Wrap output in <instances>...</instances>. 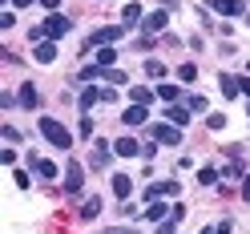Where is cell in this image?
Here are the masks:
<instances>
[{
    "label": "cell",
    "instance_id": "obj_1",
    "mask_svg": "<svg viewBox=\"0 0 250 234\" xmlns=\"http://www.w3.org/2000/svg\"><path fill=\"white\" fill-rule=\"evenodd\" d=\"M69 28H73V21H65L61 12H49V17H44V24L33 28V41H37V44H41V41H57V37H65Z\"/></svg>",
    "mask_w": 250,
    "mask_h": 234
},
{
    "label": "cell",
    "instance_id": "obj_2",
    "mask_svg": "<svg viewBox=\"0 0 250 234\" xmlns=\"http://www.w3.org/2000/svg\"><path fill=\"white\" fill-rule=\"evenodd\" d=\"M37 126H41V133H44V137H49V142H53L57 149H73V133H69L65 126H61V121H57V117H41V121H37Z\"/></svg>",
    "mask_w": 250,
    "mask_h": 234
},
{
    "label": "cell",
    "instance_id": "obj_3",
    "mask_svg": "<svg viewBox=\"0 0 250 234\" xmlns=\"http://www.w3.org/2000/svg\"><path fill=\"white\" fill-rule=\"evenodd\" d=\"M153 142H162V146H182V129L178 126H153Z\"/></svg>",
    "mask_w": 250,
    "mask_h": 234
},
{
    "label": "cell",
    "instance_id": "obj_4",
    "mask_svg": "<svg viewBox=\"0 0 250 234\" xmlns=\"http://www.w3.org/2000/svg\"><path fill=\"white\" fill-rule=\"evenodd\" d=\"M81 178H85L81 162H69V166H65V190H69V194H77V190H81Z\"/></svg>",
    "mask_w": 250,
    "mask_h": 234
},
{
    "label": "cell",
    "instance_id": "obj_5",
    "mask_svg": "<svg viewBox=\"0 0 250 234\" xmlns=\"http://www.w3.org/2000/svg\"><path fill=\"white\" fill-rule=\"evenodd\" d=\"M121 33H125V24H109V28H97V33L89 37V44H113Z\"/></svg>",
    "mask_w": 250,
    "mask_h": 234
},
{
    "label": "cell",
    "instance_id": "obj_6",
    "mask_svg": "<svg viewBox=\"0 0 250 234\" xmlns=\"http://www.w3.org/2000/svg\"><path fill=\"white\" fill-rule=\"evenodd\" d=\"M210 8H214V12H222V17H242V12H246L242 0H210Z\"/></svg>",
    "mask_w": 250,
    "mask_h": 234
},
{
    "label": "cell",
    "instance_id": "obj_7",
    "mask_svg": "<svg viewBox=\"0 0 250 234\" xmlns=\"http://www.w3.org/2000/svg\"><path fill=\"white\" fill-rule=\"evenodd\" d=\"M33 57L41 61V65H53V61H57V44H53V41H41V44H33Z\"/></svg>",
    "mask_w": 250,
    "mask_h": 234
},
{
    "label": "cell",
    "instance_id": "obj_8",
    "mask_svg": "<svg viewBox=\"0 0 250 234\" xmlns=\"http://www.w3.org/2000/svg\"><path fill=\"white\" fill-rule=\"evenodd\" d=\"M121 121H125V126H146L149 113H146V105H129V109L121 113Z\"/></svg>",
    "mask_w": 250,
    "mask_h": 234
},
{
    "label": "cell",
    "instance_id": "obj_9",
    "mask_svg": "<svg viewBox=\"0 0 250 234\" xmlns=\"http://www.w3.org/2000/svg\"><path fill=\"white\" fill-rule=\"evenodd\" d=\"M142 24H146V33H162V28L169 24V12L158 8V12H149V21H142Z\"/></svg>",
    "mask_w": 250,
    "mask_h": 234
},
{
    "label": "cell",
    "instance_id": "obj_10",
    "mask_svg": "<svg viewBox=\"0 0 250 234\" xmlns=\"http://www.w3.org/2000/svg\"><path fill=\"white\" fill-rule=\"evenodd\" d=\"M169 214H174V210H169V206H166V202L158 198V202H149V210H146L142 218H149V222H166V218H169Z\"/></svg>",
    "mask_w": 250,
    "mask_h": 234
},
{
    "label": "cell",
    "instance_id": "obj_11",
    "mask_svg": "<svg viewBox=\"0 0 250 234\" xmlns=\"http://www.w3.org/2000/svg\"><path fill=\"white\" fill-rule=\"evenodd\" d=\"M113 153H117V158H137V153H142V146H137L133 137H121V142L113 146Z\"/></svg>",
    "mask_w": 250,
    "mask_h": 234
},
{
    "label": "cell",
    "instance_id": "obj_12",
    "mask_svg": "<svg viewBox=\"0 0 250 234\" xmlns=\"http://www.w3.org/2000/svg\"><path fill=\"white\" fill-rule=\"evenodd\" d=\"M166 117H169V126H178V129H182V126H190V109H182V105H169V109H166Z\"/></svg>",
    "mask_w": 250,
    "mask_h": 234
},
{
    "label": "cell",
    "instance_id": "obj_13",
    "mask_svg": "<svg viewBox=\"0 0 250 234\" xmlns=\"http://www.w3.org/2000/svg\"><path fill=\"white\" fill-rule=\"evenodd\" d=\"M113 194H117L121 202L133 194V182H129V174H113Z\"/></svg>",
    "mask_w": 250,
    "mask_h": 234
},
{
    "label": "cell",
    "instance_id": "obj_14",
    "mask_svg": "<svg viewBox=\"0 0 250 234\" xmlns=\"http://www.w3.org/2000/svg\"><path fill=\"white\" fill-rule=\"evenodd\" d=\"M137 21H142V4H125V8H121V24L133 28Z\"/></svg>",
    "mask_w": 250,
    "mask_h": 234
},
{
    "label": "cell",
    "instance_id": "obj_15",
    "mask_svg": "<svg viewBox=\"0 0 250 234\" xmlns=\"http://www.w3.org/2000/svg\"><path fill=\"white\" fill-rule=\"evenodd\" d=\"M113 61H117V49H113V44H101V49H97V65L101 69H113Z\"/></svg>",
    "mask_w": 250,
    "mask_h": 234
},
{
    "label": "cell",
    "instance_id": "obj_16",
    "mask_svg": "<svg viewBox=\"0 0 250 234\" xmlns=\"http://www.w3.org/2000/svg\"><path fill=\"white\" fill-rule=\"evenodd\" d=\"M129 101H133V105H149V101H153V89L133 85V89H129Z\"/></svg>",
    "mask_w": 250,
    "mask_h": 234
},
{
    "label": "cell",
    "instance_id": "obj_17",
    "mask_svg": "<svg viewBox=\"0 0 250 234\" xmlns=\"http://www.w3.org/2000/svg\"><path fill=\"white\" fill-rule=\"evenodd\" d=\"M109 149H113V146H105V142L93 146V166H97V170H105V166H109Z\"/></svg>",
    "mask_w": 250,
    "mask_h": 234
},
{
    "label": "cell",
    "instance_id": "obj_18",
    "mask_svg": "<svg viewBox=\"0 0 250 234\" xmlns=\"http://www.w3.org/2000/svg\"><path fill=\"white\" fill-rule=\"evenodd\" d=\"M218 85H222V93H226V97H238V77H230V73H222V77H218Z\"/></svg>",
    "mask_w": 250,
    "mask_h": 234
},
{
    "label": "cell",
    "instance_id": "obj_19",
    "mask_svg": "<svg viewBox=\"0 0 250 234\" xmlns=\"http://www.w3.org/2000/svg\"><path fill=\"white\" fill-rule=\"evenodd\" d=\"M37 101H41V93H37L33 85H21V105H24V109H37Z\"/></svg>",
    "mask_w": 250,
    "mask_h": 234
},
{
    "label": "cell",
    "instance_id": "obj_20",
    "mask_svg": "<svg viewBox=\"0 0 250 234\" xmlns=\"http://www.w3.org/2000/svg\"><path fill=\"white\" fill-rule=\"evenodd\" d=\"M158 97H162L166 105H174V101L182 97V89H178V85H158Z\"/></svg>",
    "mask_w": 250,
    "mask_h": 234
},
{
    "label": "cell",
    "instance_id": "obj_21",
    "mask_svg": "<svg viewBox=\"0 0 250 234\" xmlns=\"http://www.w3.org/2000/svg\"><path fill=\"white\" fill-rule=\"evenodd\" d=\"M101 81H109V85H125L129 77H125L121 69H101Z\"/></svg>",
    "mask_w": 250,
    "mask_h": 234
},
{
    "label": "cell",
    "instance_id": "obj_22",
    "mask_svg": "<svg viewBox=\"0 0 250 234\" xmlns=\"http://www.w3.org/2000/svg\"><path fill=\"white\" fill-rule=\"evenodd\" d=\"M97 214H101V198H89V202H85V210H81V218H85V222H93Z\"/></svg>",
    "mask_w": 250,
    "mask_h": 234
},
{
    "label": "cell",
    "instance_id": "obj_23",
    "mask_svg": "<svg viewBox=\"0 0 250 234\" xmlns=\"http://www.w3.org/2000/svg\"><path fill=\"white\" fill-rule=\"evenodd\" d=\"M97 101H101V89H85L81 93V109H93Z\"/></svg>",
    "mask_w": 250,
    "mask_h": 234
},
{
    "label": "cell",
    "instance_id": "obj_24",
    "mask_svg": "<svg viewBox=\"0 0 250 234\" xmlns=\"http://www.w3.org/2000/svg\"><path fill=\"white\" fill-rule=\"evenodd\" d=\"M186 109H190V113H206V97H202V93H194V97L186 101Z\"/></svg>",
    "mask_w": 250,
    "mask_h": 234
},
{
    "label": "cell",
    "instance_id": "obj_25",
    "mask_svg": "<svg viewBox=\"0 0 250 234\" xmlns=\"http://www.w3.org/2000/svg\"><path fill=\"white\" fill-rule=\"evenodd\" d=\"M178 81H198V65H182L178 69Z\"/></svg>",
    "mask_w": 250,
    "mask_h": 234
},
{
    "label": "cell",
    "instance_id": "obj_26",
    "mask_svg": "<svg viewBox=\"0 0 250 234\" xmlns=\"http://www.w3.org/2000/svg\"><path fill=\"white\" fill-rule=\"evenodd\" d=\"M33 166H37L41 178H57V166H53V162H33Z\"/></svg>",
    "mask_w": 250,
    "mask_h": 234
},
{
    "label": "cell",
    "instance_id": "obj_27",
    "mask_svg": "<svg viewBox=\"0 0 250 234\" xmlns=\"http://www.w3.org/2000/svg\"><path fill=\"white\" fill-rule=\"evenodd\" d=\"M198 182H202V186H214V182H218V170H210V166L198 170Z\"/></svg>",
    "mask_w": 250,
    "mask_h": 234
},
{
    "label": "cell",
    "instance_id": "obj_28",
    "mask_svg": "<svg viewBox=\"0 0 250 234\" xmlns=\"http://www.w3.org/2000/svg\"><path fill=\"white\" fill-rule=\"evenodd\" d=\"M146 77H166V65L162 61H146Z\"/></svg>",
    "mask_w": 250,
    "mask_h": 234
},
{
    "label": "cell",
    "instance_id": "obj_29",
    "mask_svg": "<svg viewBox=\"0 0 250 234\" xmlns=\"http://www.w3.org/2000/svg\"><path fill=\"white\" fill-rule=\"evenodd\" d=\"M174 230H178V218H166V222H158L153 234H174Z\"/></svg>",
    "mask_w": 250,
    "mask_h": 234
},
{
    "label": "cell",
    "instance_id": "obj_30",
    "mask_svg": "<svg viewBox=\"0 0 250 234\" xmlns=\"http://www.w3.org/2000/svg\"><path fill=\"white\" fill-rule=\"evenodd\" d=\"M206 126H210V129H222V126H226V113H210Z\"/></svg>",
    "mask_w": 250,
    "mask_h": 234
},
{
    "label": "cell",
    "instance_id": "obj_31",
    "mask_svg": "<svg viewBox=\"0 0 250 234\" xmlns=\"http://www.w3.org/2000/svg\"><path fill=\"white\" fill-rule=\"evenodd\" d=\"M238 174H242V162H238V158H234V162L226 166V178H238Z\"/></svg>",
    "mask_w": 250,
    "mask_h": 234
},
{
    "label": "cell",
    "instance_id": "obj_32",
    "mask_svg": "<svg viewBox=\"0 0 250 234\" xmlns=\"http://www.w3.org/2000/svg\"><path fill=\"white\" fill-rule=\"evenodd\" d=\"M12 182H17L21 190H28V186H33V182H28V174H24V170H17V178H12Z\"/></svg>",
    "mask_w": 250,
    "mask_h": 234
},
{
    "label": "cell",
    "instance_id": "obj_33",
    "mask_svg": "<svg viewBox=\"0 0 250 234\" xmlns=\"http://www.w3.org/2000/svg\"><path fill=\"white\" fill-rule=\"evenodd\" d=\"M238 89H242L246 97H250V77H238Z\"/></svg>",
    "mask_w": 250,
    "mask_h": 234
},
{
    "label": "cell",
    "instance_id": "obj_34",
    "mask_svg": "<svg viewBox=\"0 0 250 234\" xmlns=\"http://www.w3.org/2000/svg\"><path fill=\"white\" fill-rule=\"evenodd\" d=\"M105 234H137V230H125V226H113V230H105Z\"/></svg>",
    "mask_w": 250,
    "mask_h": 234
},
{
    "label": "cell",
    "instance_id": "obj_35",
    "mask_svg": "<svg viewBox=\"0 0 250 234\" xmlns=\"http://www.w3.org/2000/svg\"><path fill=\"white\" fill-rule=\"evenodd\" d=\"M41 4H44V8H49V12H57V4H61V0H41Z\"/></svg>",
    "mask_w": 250,
    "mask_h": 234
},
{
    "label": "cell",
    "instance_id": "obj_36",
    "mask_svg": "<svg viewBox=\"0 0 250 234\" xmlns=\"http://www.w3.org/2000/svg\"><path fill=\"white\" fill-rule=\"evenodd\" d=\"M242 198H246V202H250V178H246V182H242Z\"/></svg>",
    "mask_w": 250,
    "mask_h": 234
},
{
    "label": "cell",
    "instance_id": "obj_37",
    "mask_svg": "<svg viewBox=\"0 0 250 234\" xmlns=\"http://www.w3.org/2000/svg\"><path fill=\"white\" fill-rule=\"evenodd\" d=\"M12 4H17V8H24V4H33V0H12Z\"/></svg>",
    "mask_w": 250,
    "mask_h": 234
},
{
    "label": "cell",
    "instance_id": "obj_38",
    "mask_svg": "<svg viewBox=\"0 0 250 234\" xmlns=\"http://www.w3.org/2000/svg\"><path fill=\"white\" fill-rule=\"evenodd\" d=\"M202 234H218V230H202Z\"/></svg>",
    "mask_w": 250,
    "mask_h": 234
},
{
    "label": "cell",
    "instance_id": "obj_39",
    "mask_svg": "<svg viewBox=\"0 0 250 234\" xmlns=\"http://www.w3.org/2000/svg\"><path fill=\"white\" fill-rule=\"evenodd\" d=\"M246 21H250V17H246Z\"/></svg>",
    "mask_w": 250,
    "mask_h": 234
}]
</instances>
